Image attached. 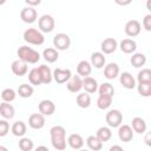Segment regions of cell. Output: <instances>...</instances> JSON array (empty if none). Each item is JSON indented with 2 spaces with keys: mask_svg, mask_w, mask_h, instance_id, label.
Returning <instances> with one entry per match:
<instances>
[{
  "mask_svg": "<svg viewBox=\"0 0 151 151\" xmlns=\"http://www.w3.org/2000/svg\"><path fill=\"white\" fill-rule=\"evenodd\" d=\"M130 63L133 67L138 68V67H142L145 65L146 63V55L144 53H133L132 57L130 58Z\"/></svg>",
  "mask_w": 151,
  "mask_h": 151,
  "instance_id": "f546056e",
  "label": "cell"
},
{
  "mask_svg": "<svg viewBox=\"0 0 151 151\" xmlns=\"http://www.w3.org/2000/svg\"><path fill=\"white\" fill-rule=\"evenodd\" d=\"M67 144L73 150H80L84 146V138L79 133H72L67 138Z\"/></svg>",
  "mask_w": 151,
  "mask_h": 151,
  "instance_id": "d6986e66",
  "label": "cell"
},
{
  "mask_svg": "<svg viewBox=\"0 0 151 151\" xmlns=\"http://www.w3.org/2000/svg\"><path fill=\"white\" fill-rule=\"evenodd\" d=\"M117 47H118V42L114 38H106L100 44V48H101L103 54H111V53L116 52Z\"/></svg>",
  "mask_w": 151,
  "mask_h": 151,
  "instance_id": "8fae6325",
  "label": "cell"
},
{
  "mask_svg": "<svg viewBox=\"0 0 151 151\" xmlns=\"http://www.w3.org/2000/svg\"><path fill=\"white\" fill-rule=\"evenodd\" d=\"M118 137L122 142L124 143H129L133 139V130L131 129L130 125H120L118 126Z\"/></svg>",
  "mask_w": 151,
  "mask_h": 151,
  "instance_id": "4fadbf2b",
  "label": "cell"
},
{
  "mask_svg": "<svg viewBox=\"0 0 151 151\" xmlns=\"http://www.w3.org/2000/svg\"><path fill=\"white\" fill-rule=\"evenodd\" d=\"M105 120L109 125V127H118L122 125V122H123V113L119 111V110H110L107 113H106V117H105Z\"/></svg>",
  "mask_w": 151,
  "mask_h": 151,
  "instance_id": "8992f818",
  "label": "cell"
},
{
  "mask_svg": "<svg viewBox=\"0 0 151 151\" xmlns=\"http://www.w3.org/2000/svg\"><path fill=\"white\" fill-rule=\"evenodd\" d=\"M11 70L13 72V74L18 76V77H22L25 74H27L28 72V66L26 63L21 61L20 59H17L14 60L12 64H11Z\"/></svg>",
  "mask_w": 151,
  "mask_h": 151,
  "instance_id": "5bb4252c",
  "label": "cell"
},
{
  "mask_svg": "<svg viewBox=\"0 0 151 151\" xmlns=\"http://www.w3.org/2000/svg\"><path fill=\"white\" fill-rule=\"evenodd\" d=\"M18 145H19V149L21 151H32L34 147V143L28 137H21Z\"/></svg>",
  "mask_w": 151,
  "mask_h": 151,
  "instance_id": "e575fe53",
  "label": "cell"
},
{
  "mask_svg": "<svg viewBox=\"0 0 151 151\" xmlns=\"http://www.w3.org/2000/svg\"><path fill=\"white\" fill-rule=\"evenodd\" d=\"M52 77H53V80L55 83L65 84L72 77V73H71V70H68V68H59V67H57L52 72Z\"/></svg>",
  "mask_w": 151,
  "mask_h": 151,
  "instance_id": "ba28073f",
  "label": "cell"
},
{
  "mask_svg": "<svg viewBox=\"0 0 151 151\" xmlns=\"http://www.w3.org/2000/svg\"><path fill=\"white\" fill-rule=\"evenodd\" d=\"M149 138H150V133H146V137H145V142H146V144H147V145H150V140H149Z\"/></svg>",
  "mask_w": 151,
  "mask_h": 151,
  "instance_id": "bcb514c9",
  "label": "cell"
},
{
  "mask_svg": "<svg viewBox=\"0 0 151 151\" xmlns=\"http://www.w3.org/2000/svg\"><path fill=\"white\" fill-rule=\"evenodd\" d=\"M99 92V96H106V97H112L113 98V94H114V87L110 84V83H103L98 86V90Z\"/></svg>",
  "mask_w": 151,
  "mask_h": 151,
  "instance_id": "d6a6232c",
  "label": "cell"
},
{
  "mask_svg": "<svg viewBox=\"0 0 151 151\" xmlns=\"http://www.w3.org/2000/svg\"><path fill=\"white\" fill-rule=\"evenodd\" d=\"M116 2H117L118 5H123V6H124V5H129V4H131L130 0H127V1H125V2H122V1H116Z\"/></svg>",
  "mask_w": 151,
  "mask_h": 151,
  "instance_id": "f6af8a7d",
  "label": "cell"
},
{
  "mask_svg": "<svg viewBox=\"0 0 151 151\" xmlns=\"http://www.w3.org/2000/svg\"><path fill=\"white\" fill-rule=\"evenodd\" d=\"M33 92H34L33 86H32V85H28V84H26V83L19 85V87H18V90H17V93H18L19 97H21V98H29V97H32Z\"/></svg>",
  "mask_w": 151,
  "mask_h": 151,
  "instance_id": "1f68e13d",
  "label": "cell"
},
{
  "mask_svg": "<svg viewBox=\"0 0 151 151\" xmlns=\"http://www.w3.org/2000/svg\"><path fill=\"white\" fill-rule=\"evenodd\" d=\"M0 151H9L6 146H4V145H0Z\"/></svg>",
  "mask_w": 151,
  "mask_h": 151,
  "instance_id": "7dc6e473",
  "label": "cell"
},
{
  "mask_svg": "<svg viewBox=\"0 0 151 151\" xmlns=\"http://www.w3.org/2000/svg\"><path fill=\"white\" fill-rule=\"evenodd\" d=\"M11 131L15 137H24L27 131V126L22 120H17L11 126Z\"/></svg>",
  "mask_w": 151,
  "mask_h": 151,
  "instance_id": "d4e9b609",
  "label": "cell"
},
{
  "mask_svg": "<svg viewBox=\"0 0 151 151\" xmlns=\"http://www.w3.org/2000/svg\"><path fill=\"white\" fill-rule=\"evenodd\" d=\"M79 151H90V150H88V149H80Z\"/></svg>",
  "mask_w": 151,
  "mask_h": 151,
  "instance_id": "c3c4849f",
  "label": "cell"
},
{
  "mask_svg": "<svg viewBox=\"0 0 151 151\" xmlns=\"http://www.w3.org/2000/svg\"><path fill=\"white\" fill-rule=\"evenodd\" d=\"M17 54L19 59L26 64H37L40 60V53L26 45L20 46L17 51Z\"/></svg>",
  "mask_w": 151,
  "mask_h": 151,
  "instance_id": "7a4b0ae2",
  "label": "cell"
},
{
  "mask_svg": "<svg viewBox=\"0 0 151 151\" xmlns=\"http://www.w3.org/2000/svg\"><path fill=\"white\" fill-rule=\"evenodd\" d=\"M53 46L57 51H66L71 46V38L66 33H57L53 37Z\"/></svg>",
  "mask_w": 151,
  "mask_h": 151,
  "instance_id": "5b68a950",
  "label": "cell"
},
{
  "mask_svg": "<svg viewBox=\"0 0 151 151\" xmlns=\"http://www.w3.org/2000/svg\"><path fill=\"white\" fill-rule=\"evenodd\" d=\"M34 151H50V150H48V147H47V146H45V145H40V146L35 147V150H34Z\"/></svg>",
  "mask_w": 151,
  "mask_h": 151,
  "instance_id": "ee69618b",
  "label": "cell"
},
{
  "mask_svg": "<svg viewBox=\"0 0 151 151\" xmlns=\"http://www.w3.org/2000/svg\"><path fill=\"white\" fill-rule=\"evenodd\" d=\"M38 109H39V113H41L42 116H52L55 112V105L50 99L41 100L38 105Z\"/></svg>",
  "mask_w": 151,
  "mask_h": 151,
  "instance_id": "7c38bea8",
  "label": "cell"
},
{
  "mask_svg": "<svg viewBox=\"0 0 151 151\" xmlns=\"http://www.w3.org/2000/svg\"><path fill=\"white\" fill-rule=\"evenodd\" d=\"M138 83H151V71L150 68H142L137 74Z\"/></svg>",
  "mask_w": 151,
  "mask_h": 151,
  "instance_id": "f35d334b",
  "label": "cell"
},
{
  "mask_svg": "<svg viewBox=\"0 0 151 151\" xmlns=\"http://www.w3.org/2000/svg\"><path fill=\"white\" fill-rule=\"evenodd\" d=\"M8 132H9V123L6 119H1L0 120V137L7 136Z\"/></svg>",
  "mask_w": 151,
  "mask_h": 151,
  "instance_id": "ab89813d",
  "label": "cell"
},
{
  "mask_svg": "<svg viewBox=\"0 0 151 151\" xmlns=\"http://www.w3.org/2000/svg\"><path fill=\"white\" fill-rule=\"evenodd\" d=\"M143 27H144L147 32L151 31V14H146V15L144 17V19H143Z\"/></svg>",
  "mask_w": 151,
  "mask_h": 151,
  "instance_id": "60d3db41",
  "label": "cell"
},
{
  "mask_svg": "<svg viewBox=\"0 0 151 151\" xmlns=\"http://www.w3.org/2000/svg\"><path fill=\"white\" fill-rule=\"evenodd\" d=\"M51 136V143L52 146L58 151H64L66 149V130L61 125H54L50 130Z\"/></svg>",
  "mask_w": 151,
  "mask_h": 151,
  "instance_id": "6da1fadb",
  "label": "cell"
},
{
  "mask_svg": "<svg viewBox=\"0 0 151 151\" xmlns=\"http://www.w3.org/2000/svg\"><path fill=\"white\" fill-rule=\"evenodd\" d=\"M106 59H105V54H103L101 52H93L91 54V66L96 67V68H101L105 66Z\"/></svg>",
  "mask_w": 151,
  "mask_h": 151,
  "instance_id": "7402d4cb",
  "label": "cell"
},
{
  "mask_svg": "<svg viewBox=\"0 0 151 151\" xmlns=\"http://www.w3.org/2000/svg\"><path fill=\"white\" fill-rule=\"evenodd\" d=\"M15 97H17V92H15L13 88L7 87V88H4L2 92H1V99H2L5 103H11V101H13V100L15 99Z\"/></svg>",
  "mask_w": 151,
  "mask_h": 151,
  "instance_id": "74e56055",
  "label": "cell"
},
{
  "mask_svg": "<svg viewBox=\"0 0 151 151\" xmlns=\"http://www.w3.org/2000/svg\"><path fill=\"white\" fill-rule=\"evenodd\" d=\"M20 19H21L24 22H26V24H33V22L38 19L37 9L33 8V7H29V6L24 7V8L20 11Z\"/></svg>",
  "mask_w": 151,
  "mask_h": 151,
  "instance_id": "9c48e42d",
  "label": "cell"
},
{
  "mask_svg": "<svg viewBox=\"0 0 151 151\" xmlns=\"http://www.w3.org/2000/svg\"><path fill=\"white\" fill-rule=\"evenodd\" d=\"M137 90L142 97H150L151 96V83H138Z\"/></svg>",
  "mask_w": 151,
  "mask_h": 151,
  "instance_id": "8d00e7d4",
  "label": "cell"
},
{
  "mask_svg": "<svg viewBox=\"0 0 151 151\" xmlns=\"http://www.w3.org/2000/svg\"><path fill=\"white\" fill-rule=\"evenodd\" d=\"M28 81H29L31 85H34V86H38V85H41L42 84L40 73L38 71V67H34V68H32L28 72Z\"/></svg>",
  "mask_w": 151,
  "mask_h": 151,
  "instance_id": "836d02e7",
  "label": "cell"
},
{
  "mask_svg": "<svg viewBox=\"0 0 151 151\" xmlns=\"http://www.w3.org/2000/svg\"><path fill=\"white\" fill-rule=\"evenodd\" d=\"M96 137L101 142V143H105L107 140L111 139L112 137V132H111V129L109 126H101L97 130L96 132Z\"/></svg>",
  "mask_w": 151,
  "mask_h": 151,
  "instance_id": "83f0119b",
  "label": "cell"
},
{
  "mask_svg": "<svg viewBox=\"0 0 151 151\" xmlns=\"http://www.w3.org/2000/svg\"><path fill=\"white\" fill-rule=\"evenodd\" d=\"M45 116H42L41 113H32L28 117V125L29 127L34 129V130H40L45 126Z\"/></svg>",
  "mask_w": 151,
  "mask_h": 151,
  "instance_id": "30bf717a",
  "label": "cell"
},
{
  "mask_svg": "<svg viewBox=\"0 0 151 151\" xmlns=\"http://www.w3.org/2000/svg\"><path fill=\"white\" fill-rule=\"evenodd\" d=\"M76 101H77V105L81 109H87L90 107L91 105V96L86 92H83V93H79L76 98Z\"/></svg>",
  "mask_w": 151,
  "mask_h": 151,
  "instance_id": "4dcf8cb0",
  "label": "cell"
},
{
  "mask_svg": "<svg viewBox=\"0 0 151 151\" xmlns=\"http://www.w3.org/2000/svg\"><path fill=\"white\" fill-rule=\"evenodd\" d=\"M66 87L70 92L72 93H77L83 88V79L77 74V76H72L68 81L66 83Z\"/></svg>",
  "mask_w": 151,
  "mask_h": 151,
  "instance_id": "9a60e30c",
  "label": "cell"
},
{
  "mask_svg": "<svg viewBox=\"0 0 151 151\" xmlns=\"http://www.w3.org/2000/svg\"><path fill=\"white\" fill-rule=\"evenodd\" d=\"M119 48H120L122 52H124L126 54H131V53H134L136 52V50H137V42L133 39L126 38V39H123L120 41Z\"/></svg>",
  "mask_w": 151,
  "mask_h": 151,
  "instance_id": "ac0fdd59",
  "label": "cell"
},
{
  "mask_svg": "<svg viewBox=\"0 0 151 151\" xmlns=\"http://www.w3.org/2000/svg\"><path fill=\"white\" fill-rule=\"evenodd\" d=\"M42 57L47 63L52 64L59 59V52L54 47H47L42 51Z\"/></svg>",
  "mask_w": 151,
  "mask_h": 151,
  "instance_id": "484cf974",
  "label": "cell"
},
{
  "mask_svg": "<svg viewBox=\"0 0 151 151\" xmlns=\"http://www.w3.org/2000/svg\"><path fill=\"white\" fill-rule=\"evenodd\" d=\"M91 72H92V66H91L90 61L81 60V61L78 63V65H77V73H78V76L80 78L81 77H84V78L90 77Z\"/></svg>",
  "mask_w": 151,
  "mask_h": 151,
  "instance_id": "ffe728a7",
  "label": "cell"
},
{
  "mask_svg": "<svg viewBox=\"0 0 151 151\" xmlns=\"http://www.w3.org/2000/svg\"><path fill=\"white\" fill-rule=\"evenodd\" d=\"M119 76V66L117 63H109L104 67V77L109 80L116 79Z\"/></svg>",
  "mask_w": 151,
  "mask_h": 151,
  "instance_id": "e0dca14e",
  "label": "cell"
},
{
  "mask_svg": "<svg viewBox=\"0 0 151 151\" xmlns=\"http://www.w3.org/2000/svg\"><path fill=\"white\" fill-rule=\"evenodd\" d=\"M109 151H124V149H123L120 145H117V144H116V145H112Z\"/></svg>",
  "mask_w": 151,
  "mask_h": 151,
  "instance_id": "7bdbcfd3",
  "label": "cell"
},
{
  "mask_svg": "<svg viewBox=\"0 0 151 151\" xmlns=\"http://www.w3.org/2000/svg\"><path fill=\"white\" fill-rule=\"evenodd\" d=\"M146 122L140 118V117H134L132 119V123H131V129L133 130V132L136 133H139V134H143L145 133L146 131Z\"/></svg>",
  "mask_w": 151,
  "mask_h": 151,
  "instance_id": "44dd1931",
  "label": "cell"
},
{
  "mask_svg": "<svg viewBox=\"0 0 151 151\" xmlns=\"http://www.w3.org/2000/svg\"><path fill=\"white\" fill-rule=\"evenodd\" d=\"M124 31H125V34L127 37H130V39H131V38H134V37L139 35V33L142 31V25L138 20L131 19L125 24Z\"/></svg>",
  "mask_w": 151,
  "mask_h": 151,
  "instance_id": "52a82bcc",
  "label": "cell"
},
{
  "mask_svg": "<svg viewBox=\"0 0 151 151\" xmlns=\"http://www.w3.org/2000/svg\"><path fill=\"white\" fill-rule=\"evenodd\" d=\"M40 0H26V4L29 6V7H33L34 8V6H38V5H40Z\"/></svg>",
  "mask_w": 151,
  "mask_h": 151,
  "instance_id": "b9f144b4",
  "label": "cell"
},
{
  "mask_svg": "<svg viewBox=\"0 0 151 151\" xmlns=\"http://www.w3.org/2000/svg\"><path fill=\"white\" fill-rule=\"evenodd\" d=\"M86 145L90 151H100L103 149V143L96 136H88L86 138Z\"/></svg>",
  "mask_w": 151,
  "mask_h": 151,
  "instance_id": "f1b7e54d",
  "label": "cell"
},
{
  "mask_svg": "<svg viewBox=\"0 0 151 151\" xmlns=\"http://www.w3.org/2000/svg\"><path fill=\"white\" fill-rule=\"evenodd\" d=\"M0 114H1V117L4 118V119H12L13 117H14V114H15V110H14V107L9 104V103H5V101H2L1 104H0Z\"/></svg>",
  "mask_w": 151,
  "mask_h": 151,
  "instance_id": "cb8c5ba5",
  "label": "cell"
},
{
  "mask_svg": "<svg viewBox=\"0 0 151 151\" xmlns=\"http://www.w3.org/2000/svg\"><path fill=\"white\" fill-rule=\"evenodd\" d=\"M119 81L126 90H133L136 87V79L130 72H123L119 76Z\"/></svg>",
  "mask_w": 151,
  "mask_h": 151,
  "instance_id": "2e32d148",
  "label": "cell"
},
{
  "mask_svg": "<svg viewBox=\"0 0 151 151\" xmlns=\"http://www.w3.org/2000/svg\"><path fill=\"white\" fill-rule=\"evenodd\" d=\"M83 88L86 93H94L98 90V81L92 77H86L83 79Z\"/></svg>",
  "mask_w": 151,
  "mask_h": 151,
  "instance_id": "603a6c76",
  "label": "cell"
},
{
  "mask_svg": "<svg viewBox=\"0 0 151 151\" xmlns=\"http://www.w3.org/2000/svg\"><path fill=\"white\" fill-rule=\"evenodd\" d=\"M54 18L50 14H44L38 19V27L41 33H51L54 29Z\"/></svg>",
  "mask_w": 151,
  "mask_h": 151,
  "instance_id": "277c9868",
  "label": "cell"
},
{
  "mask_svg": "<svg viewBox=\"0 0 151 151\" xmlns=\"http://www.w3.org/2000/svg\"><path fill=\"white\" fill-rule=\"evenodd\" d=\"M112 97H106V96H99L97 99V106L100 110H106L111 106L112 104Z\"/></svg>",
  "mask_w": 151,
  "mask_h": 151,
  "instance_id": "d590c367",
  "label": "cell"
},
{
  "mask_svg": "<svg viewBox=\"0 0 151 151\" xmlns=\"http://www.w3.org/2000/svg\"><path fill=\"white\" fill-rule=\"evenodd\" d=\"M24 40L31 45H35V46H39V45H42L45 42V37L44 34L37 29V28H27L25 32H24V35H22Z\"/></svg>",
  "mask_w": 151,
  "mask_h": 151,
  "instance_id": "3957f363",
  "label": "cell"
},
{
  "mask_svg": "<svg viewBox=\"0 0 151 151\" xmlns=\"http://www.w3.org/2000/svg\"><path fill=\"white\" fill-rule=\"evenodd\" d=\"M38 71H39V73H40L42 84H50V83L53 80L52 71H51V68H50L47 65H40V66L38 67Z\"/></svg>",
  "mask_w": 151,
  "mask_h": 151,
  "instance_id": "4316f807",
  "label": "cell"
}]
</instances>
